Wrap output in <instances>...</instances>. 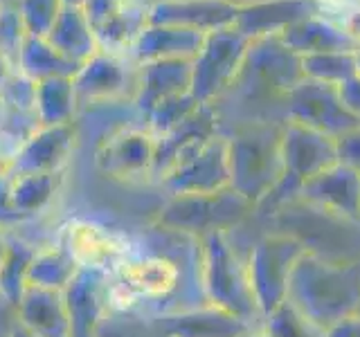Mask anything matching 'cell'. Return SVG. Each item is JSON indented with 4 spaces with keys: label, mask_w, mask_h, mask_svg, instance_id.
<instances>
[{
    "label": "cell",
    "mask_w": 360,
    "mask_h": 337,
    "mask_svg": "<svg viewBox=\"0 0 360 337\" xmlns=\"http://www.w3.org/2000/svg\"><path fill=\"white\" fill-rule=\"evenodd\" d=\"M122 7H124V0H86L82 5L93 32L99 29L104 22H108Z\"/></svg>",
    "instance_id": "ba28073f"
},
{
    "label": "cell",
    "mask_w": 360,
    "mask_h": 337,
    "mask_svg": "<svg viewBox=\"0 0 360 337\" xmlns=\"http://www.w3.org/2000/svg\"><path fill=\"white\" fill-rule=\"evenodd\" d=\"M345 27H347L349 34H352V37L360 39V9L352 11V14L345 18Z\"/></svg>",
    "instance_id": "9c48e42d"
},
{
    "label": "cell",
    "mask_w": 360,
    "mask_h": 337,
    "mask_svg": "<svg viewBox=\"0 0 360 337\" xmlns=\"http://www.w3.org/2000/svg\"><path fill=\"white\" fill-rule=\"evenodd\" d=\"M174 281H176V270L172 267V263L160 261V258H153V261H146V263H138L131 270H127L129 288L144 292V295H149V297L165 295L169 288H174Z\"/></svg>",
    "instance_id": "5b68a950"
},
{
    "label": "cell",
    "mask_w": 360,
    "mask_h": 337,
    "mask_svg": "<svg viewBox=\"0 0 360 337\" xmlns=\"http://www.w3.org/2000/svg\"><path fill=\"white\" fill-rule=\"evenodd\" d=\"M45 41L59 54H63L65 59H70L79 65H84L99 50L95 32L90 27L84 9L70 5H63L59 18H56L54 27Z\"/></svg>",
    "instance_id": "7a4b0ae2"
},
{
    "label": "cell",
    "mask_w": 360,
    "mask_h": 337,
    "mask_svg": "<svg viewBox=\"0 0 360 337\" xmlns=\"http://www.w3.org/2000/svg\"><path fill=\"white\" fill-rule=\"evenodd\" d=\"M124 3H133V5H144V0H124Z\"/></svg>",
    "instance_id": "8fae6325"
},
{
    "label": "cell",
    "mask_w": 360,
    "mask_h": 337,
    "mask_svg": "<svg viewBox=\"0 0 360 337\" xmlns=\"http://www.w3.org/2000/svg\"><path fill=\"white\" fill-rule=\"evenodd\" d=\"M86 0H63V5H70V7H82Z\"/></svg>",
    "instance_id": "30bf717a"
},
{
    "label": "cell",
    "mask_w": 360,
    "mask_h": 337,
    "mask_svg": "<svg viewBox=\"0 0 360 337\" xmlns=\"http://www.w3.org/2000/svg\"><path fill=\"white\" fill-rule=\"evenodd\" d=\"M79 67L82 65L65 59L45 39L27 37L25 43H22L18 72H22L32 81H43V79L52 77H75Z\"/></svg>",
    "instance_id": "3957f363"
},
{
    "label": "cell",
    "mask_w": 360,
    "mask_h": 337,
    "mask_svg": "<svg viewBox=\"0 0 360 337\" xmlns=\"http://www.w3.org/2000/svg\"><path fill=\"white\" fill-rule=\"evenodd\" d=\"M27 39L25 25L16 7H0V56L9 63L14 72H18L20 50Z\"/></svg>",
    "instance_id": "52a82bcc"
},
{
    "label": "cell",
    "mask_w": 360,
    "mask_h": 337,
    "mask_svg": "<svg viewBox=\"0 0 360 337\" xmlns=\"http://www.w3.org/2000/svg\"><path fill=\"white\" fill-rule=\"evenodd\" d=\"M16 9L22 25H25L27 37L48 39L63 9V0H18Z\"/></svg>",
    "instance_id": "8992f818"
},
{
    "label": "cell",
    "mask_w": 360,
    "mask_h": 337,
    "mask_svg": "<svg viewBox=\"0 0 360 337\" xmlns=\"http://www.w3.org/2000/svg\"><path fill=\"white\" fill-rule=\"evenodd\" d=\"M75 77H52L37 81V97H34V112L45 126L65 124L75 110Z\"/></svg>",
    "instance_id": "277c9868"
},
{
    "label": "cell",
    "mask_w": 360,
    "mask_h": 337,
    "mask_svg": "<svg viewBox=\"0 0 360 337\" xmlns=\"http://www.w3.org/2000/svg\"><path fill=\"white\" fill-rule=\"evenodd\" d=\"M127 61L129 59L97 50L72 79L77 97L108 99L117 95L127 81Z\"/></svg>",
    "instance_id": "6da1fadb"
}]
</instances>
